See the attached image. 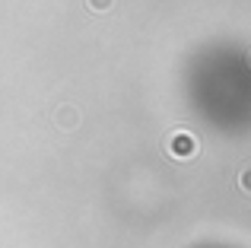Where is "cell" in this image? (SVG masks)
<instances>
[{
  "instance_id": "5",
  "label": "cell",
  "mask_w": 251,
  "mask_h": 248,
  "mask_svg": "<svg viewBox=\"0 0 251 248\" xmlns=\"http://www.w3.org/2000/svg\"><path fill=\"white\" fill-rule=\"evenodd\" d=\"M248 67H251V54H248Z\"/></svg>"
},
{
  "instance_id": "4",
  "label": "cell",
  "mask_w": 251,
  "mask_h": 248,
  "mask_svg": "<svg viewBox=\"0 0 251 248\" xmlns=\"http://www.w3.org/2000/svg\"><path fill=\"white\" fill-rule=\"evenodd\" d=\"M239 185H242V191H248V194H251V166H248V169H242Z\"/></svg>"
},
{
  "instance_id": "3",
  "label": "cell",
  "mask_w": 251,
  "mask_h": 248,
  "mask_svg": "<svg viewBox=\"0 0 251 248\" xmlns=\"http://www.w3.org/2000/svg\"><path fill=\"white\" fill-rule=\"evenodd\" d=\"M89 3V10H96V13H108L111 6H115V0H86Z\"/></svg>"
},
{
  "instance_id": "1",
  "label": "cell",
  "mask_w": 251,
  "mask_h": 248,
  "mask_svg": "<svg viewBox=\"0 0 251 248\" xmlns=\"http://www.w3.org/2000/svg\"><path fill=\"white\" fill-rule=\"evenodd\" d=\"M169 153L178 156V159H188V156L197 153V140L188 134V130H178V134L169 137Z\"/></svg>"
},
{
  "instance_id": "2",
  "label": "cell",
  "mask_w": 251,
  "mask_h": 248,
  "mask_svg": "<svg viewBox=\"0 0 251 248\" xmlns=\"http://www.w3.org/2000/svg\"><path fill=\"white\" fill-rule=\"evenodd\" d=\"M76 121H80L76 108H61V115H57V124H61V127H76Z\"/></svg>"
}]
</instances>
